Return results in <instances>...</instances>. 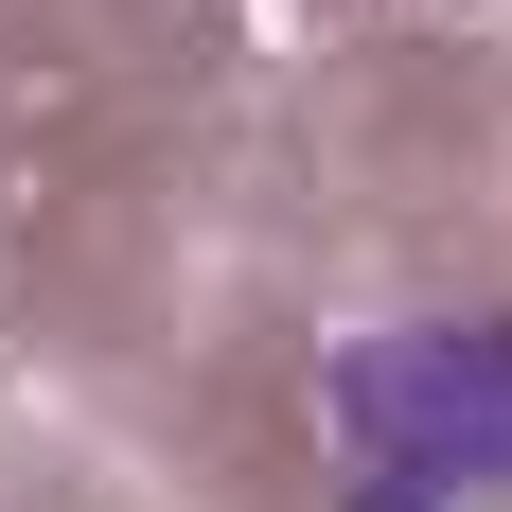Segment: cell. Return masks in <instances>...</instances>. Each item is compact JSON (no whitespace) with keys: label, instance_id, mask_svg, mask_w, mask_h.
<instances>
[{"label":"cell","instance_id":"1","mask_svg":"<svg viewBox=\"0 0 512 512\" xmlns=\"http://www.w3.org/2000/svg\"><path fill=\"white\" fill-rule=\"evenodd\" d=\"M318 460L354 512H512V301L318 354Z\"/></svg>","mask_w":512,"mask_h":512}]
</instances>
